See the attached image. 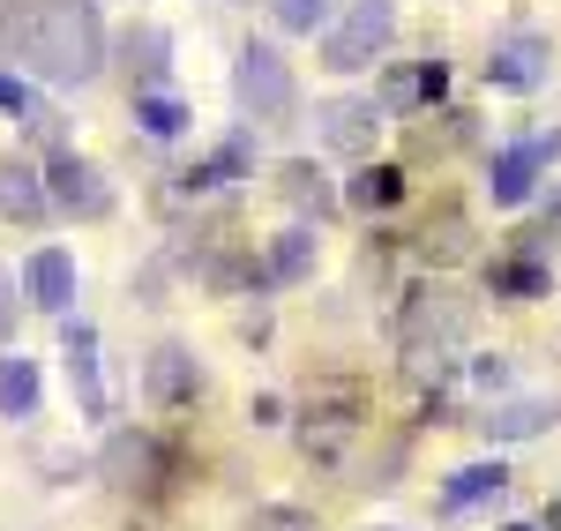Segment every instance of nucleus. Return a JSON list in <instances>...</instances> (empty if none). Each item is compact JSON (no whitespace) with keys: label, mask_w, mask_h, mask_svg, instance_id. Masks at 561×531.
<instances>
[{"label":"nucleus","mask_w":561,"mask_h":531,"mask_svg":"<svg viewBox=\"0 0 561 531\" xmlns=\"http://www.w3.org/2000/svg\"><path fill=\"white\" fill-rule=\"evenodd\" d=\"M420 247H427L434 263H457V255H472V232H465V218H442L420 232Z\"/></svg>","instance_id":"5701e85b"},{"label":"nucleus","mask_w":561,"mask_h":531,"mask_svg":"<svg viewBox=\"0 0 561 531\" xmlns=\"http://www.w3.org/2000/svg\"><path fill=\"white\" fill-rule=\"evenodd\" d=\"M270 15H277V31L314 38V31H322V15H330V0H270Z\"/></svg>","instance_id":"4be33fe9"},{"label":"nucleus","mask_w":561,"mask_h":531,"mask_svg":"<svg viewBox=\"0 0 561 531\" xmlns=\"http://www.w3.org/2000/svg\"><path fill=\"white\" fill-rule=\"evenodd\" d=\"M248 531H314V517H307V509H255Z\"/></svg>","instance_id":"393cba45"},{"label":"nucleus","mask_w":561,"mask_h":531,"mask_svg":"<svg viewBox=\"0 0 561 531\" xmlns=\"http://www.w3.org/2000/svg\"><path fill=\"white\" fill-rule=\"evenodd\" d=\"M15 337V292H8V277H0V345Z\"/></svg>","instance_id":"bb28decb"},{"label":"nucleus","mask_w":561,"mask_h":531,"mask_svg":"<svg viewBox=\"0 0 561 531\" xmlns=\"http://www.w3.org/2000/svg\"><path fill=\"white\" fill-rule=\"evenodd\" d=\"M45 203H60V210H76V218H105V210H113V187L98 180L90 158L53 150V165H45Z\"/></svg>","instance_id":"39448f33"},{"label":"nucleus","mask_w":561,"mask_h":531,"mask_svg":"<svg viewBox=\"0 0 561 531\" xmlns=\"http://www.w3.org/2000/svg\"><path fill=\"white\" fill-rule=\"evenodd\" d=\"M135 120H142V135L173 142V135L187 128V105H180V97H165V90H142V97H135Z\"/></svg>","instance_id":"412c9836"},{"label":"nucleus","mask_w":561,"mask_h":531,"mask_svg":"<svg viewBox=\"0 0 561 531\" xmlns=\"http://www.w3.org/2000/svg\"><path fill=\"white\" fill-rule=\"evenodd\" d=\"M539 165H547V158H539L531 142L502 150V158H494V173H486V195H494V210H517L524 195H531V180H539Z\"/></svg>","instance_id":"ddd939ff"},{"label":"nucleus","mask_w":561,"mask_h":531,"mask_svg":"<svg viewBox=\"0 0 561 531\" xmlns=\"http://www.w3.org/2000/svg\"><path fill=\"white\" fill-rule=\"evenodd\" d=\"M494 292H517V300H539V292H547V269H539V263H510V269H494Z\"/></svg>","instance_id":"b1692460"},{"label":"nucleus","mask_w":561,"mask_h":531,"mask_svg":"<svg viewBox=\"0 0 561 531\" xmlns=\"http://www.w3.org/2000/svg\"><path fill=\"white\" fill-rule=\"evenodd\" d=\"M547 419H554V404H547V397H517V404H494L479 427H486V442H531Z\"/></svg>","instance_id":"dca6fc26"},{"label":"nucleus","mask_w":561,"mask_h":531,"mask_svg":"<svg viewBox=\"0 0 561 531\" xmlns=\"http://www.w3.org/2000/svg\"><path fill=\"white\" fill-rule=\"evenodd\" d=\"M0 60H23L45 83H90L105 68L98 0H0Z\"/></svg>","instance_id":"f257e3e1"},{"label":"nucleus","mask_w":561,"mask_h":531,"mask_svg":"<svg viewBox=\"0 0 561 531\" xmlns=\"http://www.w3.org/2000/svg\"><path fill=\"white\" fill-rule=\"evenodd\" d=\"M547 531H561V494H554V501H547Z\"/></svg>","instance_id":"cd10ccee"},{"label":"nucleus","mask_w":561,"mask_h":531,"mask_svg":"<svg viewBox=\"0 0 561 531\" xmlns=\"http://www.w3.org/2000/svg\"><path fill=\"white\" fill-rule=\"evenodd\" d=\"M0 412H8V419H31V412H38V367L23 353L0 359Z\"/></svg>","instance_id":"a211bd4d"},{"label":"nucleus","mask_w":561,"mask_h":531,"mask_svg":"<svg viewBox=\"0 0 561 531\" xmlns=\"http://www.w3.org/2000/svg\"><path fill=\"white\" fill-rule=\"evenodd\" d=\"M375 128H382V105H375V97H337V105H322V142L345 150V158H367V150H375Z\"/></svg>","instance_id":"423d86ee"},{"label":"nucleus","mask_w":561,"mask_h":531,"mask_svg":"<svg viewBox=\"0 0 561 531\" xmlns=\"http://www.w3.org/2000/svg\"><path fill=\"white\" fill-rule=\"evenodd\" d=\"M502 487H510L502 457H494V464H465V472H449V487H442V509H472V501H494Z\"/></svg>","instance_id":"f3484780"},{"label":"nucleus","mask_w":561,"mask_h":531,"mask_svg":"<svg viewBox=\"0 0 561 531\" xmlns=\"http://www.w3.org/2000/svg\"><path fill=\"white\" fill-rule=\"evenodd\" d=\"M142 390H150V404H180V397H195V390H203V367H195L187 345H158L150 367H142Z\"/></svg>","instance_id":"0eeeda50"},{"label":"nucleus","mask_w":561,"mask_h":531,"mask_svg":"<svg viewBox=\"0 0 561 531\" xmlns=\"http://www.w3.org/2000/svg\"><path fill=\"white\" fill-rule=\"evenodd\" d=\"M547 210H554V224H561V187H554V203H547Z\"/></svg>","instance_id":"c85d7f7f"},{"label":"nucleus","mask_w":561,"mask_h":531,"mask_svg":"<svg viewBox=\"0 0 561 531\" xmlns=\"http://www.w3.org/2000/svg\"><path fill=\"white\" fill-rule=\"evenodd\" d=\"M486 76H494L502 90H539V83H547V38H510V45H494Z\"/></svg>","instance_id":"9b49d317"},{"label":"nucleus","mask_w":561,"mask_h":531,"mask_svg":"<svg viewBox=\"0 0 561 531\" xmlns=\"http://www.w3.org/2000/svg\"><path fill=\"white\" fill-rule=\"evenodd\" d=\"M121 53H128V68L142 76V83H158V76H165V53H173V38H165L158 23H142V31H128V38H121Z\"/></svg>","instance_id":"6ab92c4d"},{"label":"nucleus","mask_w":561,"mask_h":531,"mask_svg":"<svg viewBox=\"0 0 561 531\" xmlns=\"http://www.w3.org/2000/svg\"><path fill=\"white\" fill-rule=\"evenodd\" d=\"M397 195H404V173H397V165H367V173H359V180L345 187V203H352V210H389Z\"/></svg>","instance_id":"aec40b11"},{"label":"nucleus","mask_w":561,"mask_h":531,"mask_svg":"<svg viewBox=\"0 0 561 531\" xmlns=\"http://www.w3.org/2000/svg\"><path fill=\"white\" fill-rule=\"evenodd\" d=\"M105 480L113 487H150L158 480V442L150 435H113L105 442Z\"/></svg>","instance_id":"2eb2a0df"},{"label":"nucleus","mask_w":561,"mask_h":531,"mask_svg":"<svg viewBox=\"0 0 561 531\" xmlns=\"http://www.w3.org/2000/svg\"><path fill=\"white\" fill-rule=\"evenodd\" d=\"M314 263H322L314 224H293V232H277V240H270V263H262V277H270V285H300V277H314Z\"/></svg>","instance_id":"9d476101"},{"label":"nucleus","mask_w":561,"mask_h":531,"mask_svg":"<svg viewBox=\"0 0 561 531\" xmlns=\"http://www.w3.org/2000/svg\"><path fill=\"white\" fill-rule=\"evenodd\" d=\"M510 531H531V524H510Z\"/></svg>","instance_id":"c756f323"},{"label":"nucleus","mask_w":561,"mask_h":531,"mask_svg":"<svg viewBox=\"0 0 561 531\" xmlns=\"http://www.w3.org/2000/svg\"><path fill=\"white\" fill-rule=\"evenodd\" d=\"M277 195H285L293 210H307V218H330V210H337V187H330V173H322L314 158H293V165L277 173Z\"/></svg>","instance_id":"f8f14e48"},{"label":"nucleus","mask_w":561,"mask_h":531,"mask_svg":"<svg viewBox=\"0 0 561 531\" xmlns=\"http://www.w3.org/2000/svg\"><path fill=\"white\" fill-rule=\"evenodd\" d=\"M465 330H472V300H457L449 285H412V300H404V322H397L404 353H427V345H457Z\"/></svg>","instance_id":"20e7f679"},{"label":"nucleus","mask_w":561,"mask_h":531,"mask_svg":"<svg viewBox=\"0 0 561 531\" xmlns=\"http://www.w3.org/2000/svg\"><path fill=\"white\" fill-rule=\"evenodd\" d=\"M53 203H45V180L23 165V158H8L0 165V218H15V224H38Z\"/></svg>","instance_id":"4468645a"},{"label":"nucleus","mask_w":561,"mask_h":531,"mask_svg":"<svg viewBox=\"0 0 561 531\" xmlns=\"http://www.w3.org/2000/svg\"><path fill=\"white\" fill-rule=\"evenodd\" d=\"M23 285H31V300H38L45 314H68V300H76V255L38 247V255H31V269H23Z\"/></svg>","instance_id":"6e6552de"},{"label":"nucleus","mask_w":561,"mask_h":531,"mask_svg":"<svg viewBox=\"0 0 561 531\" xmlns=\"http://www.w3.org/2000/svg\"><path fill=\"white\" fill-rule=\"evenodd\" d=\"M60 359H68V382H76L83 412L98 419V412H105V390H98V330H90V322H68V337H60Z\"/></svg>","instance_id":"1a4fd4ad"},{"label":"nucleus","mask_w":561,"mask_h":531,"mask_svg":"<svg viewBox=\"0 0 561 531\" xmlns=\"http://www.w3.org/2000/svg\"><path fill=\"white\" fill-rule=\"evenodd\" d=\"M232 97H240V113H248L255 128H285V120L300 113V83H293V68H285L277 45H240Z\"/></svg>","instance_id":"f03ea898"},{"label":"nucleus","mask_w":561,"mask_h":531,"mask_svg":"<svg viewBox=\"0 0 561 531\" xmlns=\"http://www.w3.org/2000/svg\"><path fill=\"white\" fill-rule=\"evenodd\" d=\"M389 38H397V8H389V0H352L345 23L322 38V68L352 76V68H367V60H382Z\"/></svg>","instance_id":"7ed1b4c3"},{"label":"nucleus","mask_w":561,"mask_h":531,"mask_svg":"<svg viewBox=\"0 0 561 531\" xmlns=\"http://www.w3.org/2000/svg\"><path fill=\"white\" fill-rule=\"evenodd\" d=\"M31 105H38V97H31V83H23V76H8V68H0V113H15V120H23V113H31Z\"/></svg>","instance_id":"a878e982"}]
</instances>
